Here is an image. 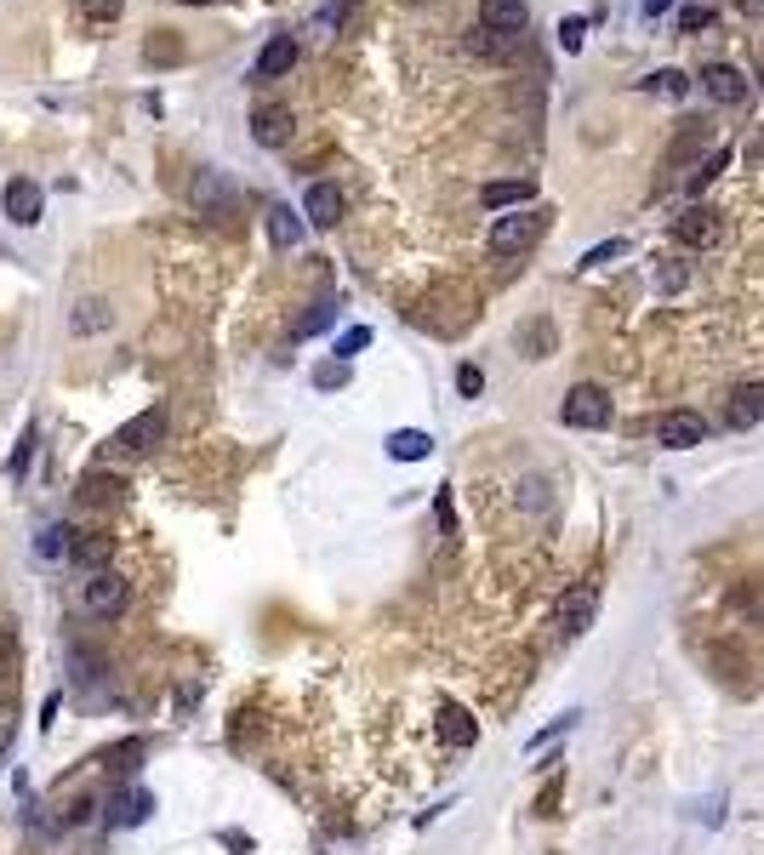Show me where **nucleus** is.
Masks as SVG:
<instances>
[{"instance_id":"1","label":"nucleus","mask_w":764,"mask_h":855,"mask_svg":"<svg viewBox=\"0 0 764 855\" xmlns=\"http://www.w3.org/2000/svg\"><path fill=\"white\" fill-rule=\"evenodd\" d=\"M166 439V406L155 399V406H143L126 428H115L109 434V445H104V457H115V462H138V457H148Z\"/></svg>"},{"instance_id":"2","label":"nucleus","mask_w":764,"mask_h":855,"mask_svg":"<svg viewBox=\"0 0 764 855\" xmlns=\"http://www.w3.org/2000/svg\"><path fill=\"white\" fill-rule=\"evenodd\" d=\"M713 155V120H702V115H691V120H679V132H673V143H668V155H661V183H684L679 171L684 166H702Z\"/></svg>"},{"instance_id":"3","label":"nucleus","mask_w":764,"mask_h":855,"mask_svg":"<svg viewBox=\"0 0 764 855\" xmlns=\"http://www.w3.org/2000/svg\"><path fill=\"white\" fill-rule=\"evenodd\" d=\"M548 234V212L542 206H525V212H508V217H497L491 222V257H520V251H530Z\"/></svg>"},{"instance_id":"4","label":"nucleus","mask_w":764,"mask_h":855,"mask_svg":"<svg viewBox=\"0 0 764 855\" xmlns=\"http://www.w3.org/2000/svg\"><path fill=\"white\" fill-rule=\"evenodd\" d=\"M610 394L599 388V383H576L571 394H565V406H559V422L565 428H582V434H599V428H610Z\"/></svg>"},{"instance_id":"5","label":"nucleus","mask_w":764,"mask_h":855,"mask_svg":"<svg viewBox=\"0 0 764 855\" xmlns=\"http://www.w3.org/2000/svg\"><path fill=\"white\" fill-rule=\"evenodd\" d=\"M126 599H132V588H126V576L109 565V570H92L86 576V588H81V605H86V616H97V622H115L120 611H126Z\"/></svg>"},{"instance_id":"6","label":"nucleus","mask_w":764,"mask_h":855,"mask_svg":"<svg viewBox=\"0 0 764 855\" xmlns=\"http://www.w3.org/2000/svg\"><path fill=\"white\" fill-rule=\"evenodd\" d=\"M594 611H599V582H582V588H571L565 599H559V639H582L594 627Z\"/></svg>"},{"instance_id":"7","label":"nucleus","mask_w":764,"mask_h":855,"mask_svg":"<svg viewBox=\"0 0 764 855\" xmlns=\"http://www.w3.org/2000/svg\"><path fill=\"white\" fill-rule=\"evenodd\" d=\"M0 212H7V222H12V229H35V222H40V212H46V194H40V183H29V178H12L7 189H0Z\"/></svg>"},{"instance_id":"8","label":"nucleus","mask_w":764,"mask_h":855,"mask_svg":"<svg viewBox=\"0 0 764 855\" xmlns=\"http://www.w3.org/2000/svg\"><path fill=\"white\" fill-rule=\"evenodd\" d=\"M719 234H725V222H719V212H713V206H702V200L673 217V240H679V245L707 251V245H719Z\"/></svg>"},{"instance_id":"9","label":"nucleus","mask_w":764,"mask_h":855,"mask_svg":"<svg viewBox=\"0 0 764 855\" xmlns=\"http://www.w3.org/2000/svg\"><path fill=\"white\" fill-rule=\"evenodd\" d=\"M189 194H194V206H200V217H235V183L223 178V171H212V166H200V178L189 183Z\"/></svg>"},{"instance_id":"10","label":"nucleus","mask_w":764,"mask_h":855,"mask_svg":"<svg viewBox=\"0 0 764 855\" xmlns=\"http://www.w3.org/2000/svg\"><path fill=\"white\" fill-rule=\"evenodd\" d=\"M702 86H707V97H713L719 109H742L748 97H753L748 74L736 69V63H707V69H702Z\"/></svg>"},{"instance_id":"11","label":"nucleus","mask_w":764,"mask_h":855,"mask_svg":"<svg viewBox=\"0 0 764 855\" xmlns=\"http://www.w3.org/2000/svg\"><path fill=\"white\" fill-rule=\"evenodd\" d=\"M479 29H491L502 40H520L530 29V7L525 0H479Z\"/></svg>"},{"instance_id":"12","label":"nucleus","mask_w":764,"mask_h":855,"mask_svg":"<svg viewBox=\"0 0 764 855\" xmlns=\"http://www.w3.org/2000/svg\"><path fill=\"white\" fill-rule=\"evenodd\" d=\"M297 132V115L286 104H258L251 109V137H258V148H286Z\"/></svg>"},{"instance_id":"13","label":"nucleus","mask_w":764,"mask_h":855,"mask_svg":"<svg viewBox=\"0 0 764 855\" xmlns=\"http://www.w3.org/2000/svg\"><path fill=\"white\" fill-rule=\"evenodd\" d=\"M764 422V383H736L730 399H725V428L736 434H748V428Z\"/></svg>"},{"instance_id":"14","label":"nucleus","mask_w":764,"mask_h":855,"mask_svg":"<svg viewBox=\"0 0 764 855\" xmlns=\"http://www.w3.org/2000/svg\"><path fill=\"white\" fill-rule=\"evenodd\" d=\"M297 58H302L297 35H268L263 52H258V63H251V74H258V81H279V74L297 69Z\"/></svg>"},{"instance_id":"15","label":"nucleus","mask_w":764,"mask_h":855,"mask_svg":"<svg viewBox=\"0 0 764 855\" xmlns=\"http://www.w3.org/2000/svg\"><path fill=\"white\" fill-rule=\"evenodd\" d=\"M537 200V178H502V183H486L479 189V206L486 212H520Z\"/></svg>"},{"instance_id":"16","label":"nucleus","mask_w":764,"mask_h":855,"mask_svg":"<svg viewBox=\"0 0 764 855\" xmlns=\"http://www.w3.org/2000/svg\"><path fill=\"white\" fill-rule=\"evenodd\" d=\"M302 217H309V229H337L343 189L337 183H309V194H302Z\"/></svg>"},{"instance_id":"17","label":"nucleus","mask_w":764,"mask_h":855,"mask_svg":"<svg viewBox=\"0 0 764 855\" xmlns=\"http://www.w3.org/2000/svg\"><path fill=\"white\" fill-rule=\"evenodd\" d=\"M656 434H661V445H668V450H696V445L707 439V422H702L696 411H668Z\"/></svg>"},{"instance_id":"18","label":"nucleus","mask_w":764,"mask_h":855,"mask_svg":"<svg viewBox=\"0 0 764 855\" xmlns=\"http://www.w3.org/2000/svg\"><path fill=\"white\" fill-rule=\"evenodd\" d=\"M81 531H74V525H40V537H35V559L40 565H74V542Z\"/></svg>"},{"instance_id":"19","label":"nucleus","mask_w":764,"mask_h":855,"mask_svg":"<svg viewBox=\"0 0 764 855\" xmlns=\"http://www.w3.org/2000/svg\"><path fill=\"white\" fill-rule=\"evenodd\" d=\"M148 810H155V793L126 787L120 798H109V827H138V821H148Z\"/></svg>"},{"instance_id":"20","label":"nucleus","mask_w":764,"mask_h":855,"mask_svg":"<svg viewBox=\"0 0 764 855\" xmlns=\"http://www.w3.org/2000/svg\"><path fill=\"white\" fill-rule=\"evenodd\" d=\"M440 736L451 747H474L479 742V724L468 719V708H456V701H440Z\"/></svg>"},{"instance_id":"21","label":"nucleus","mask_w":764,"mask_h":855,"mask_svg":"<svg viewBox=\"0 0 764 855\" xmlns=\"http://www.w3.org/2000/svg\"><path fill=\"white\" fill-rule=\"evenodd\" d=\"M640 92H645V97H668V104H679V97L691 92V74L673 69V63H668V69H650L645 81H640Z\"/></svg>"},{"instance_id":"22","label":"nucleus","mask_w":764,"mask_h":855,"mask_svg":"<svg viewBox=\"0 0 764 855\" xmlns=\"http://www.w3.org/2000/svg\"><path fill=\"white\" fill-rule=\"evenodd\" d=\"M263 217H268V240H274L279 251L302 245V212H291V206H268Z\"/></svg>"},{"instance_id":"23","label":"nucleus","mask_w":764,"mask_h":855,"mask_svg":"<svg viewBox=\"0 0 764 855\" xmlns=\"http://www.w3.org/2000/svg\"><path fill=\"white\" fill-rule=\"evenodd\" d=\"M109 320H115V309L104 303V297H81V303H74V314H69L74 337H92V332H104Z\"/></svg>"},{"instance_id":"24","label":"nucleus","mask_w":764,"mask_h":855,"mask_svg":"<svg viewBox=\"0 0 764 855\" xmlns=\"http://www.w3.org/2000/svg\"><path fill=\"white\" fill-rule=\"evenodd\" d=\"M428 450H434V439H428L422 428H394V434H389V457L394 462H422Z\"/></svg>"},{"instance_id":"25","label":"nucleus","mask_w":764,"mask_h":855,"mask_svg":"<svg viewBox=\"0 0 764 855\" xmlns=\"http://www.w3.org/2000/svg\"><path fill=\"white\" fill-rule=\"evenodd\" d=\"M730 160H736V148H730V143H719V148H713V155H707V160L691 171V178H684V189H691V194H707V183L719 178V171H725Z\"/></svg>"},{"instance_id":"26","label":"nucleus","mask_w":764,"mask_h":855,"mask_svg":"<svg viewBox=\"0 0 764 855\" xmlns=\"http://www.w3.org/2000/svg\"><path fill=\"white\" fill-rule=\"evenodd\" d=\"M109 553H115V537H86L81 547H74V565H81L86 576L92 570H109Z\"/></svg>"},{"instance_id":"27","label":"nucleus","mask_w":764,"mask_h":855,"mask_svg":"<svg viewBox=\"0 0 764 855\" xmlns=\"http://www.w3.org/2000/svg\"><path fill=\"white\" fill-rule=\"evenodd\" d=\"M138 759H143V736L120 742V747H109V752H104V770H115V775H132V770H138Z\"/></svg>"},{"instance_id":"28","label":"nucleus","mask_w":764,"mask_h":855,"mask_svg":"<svg viewBox=\"0 0 764 855\" xmlns=\"http://www.w3.org/2000/svg\"><path fill=\"white\" fill-rule=\"evenodd\" d=\"M684 286H691V268H684L679 257H661V263H656V291L673 297V291H684Z\"/></svg>"},{"instance_id":"29","label":"nucleus","mask_w":764,"mask_h":855,"mask_svg":"<svg viewBox=\"0 0 764 855\" xmlns=\"http://www.w3.org/2000/svg\"><path fill=\"white\" fill-rule=\"evenodd\" d=\"M126 485H120V473H86L81 480V502H115Z\"/></svg>"},{"instance_id":"30","label":"nucleus","mask_w":764,"mask_h":855,"mask_svg":"<svg viewBox=\"0 0 764 855\" xmlns=\"http://www.w3.org/2000/svg\"><path fill=\"white\" fill-rule=\"evenodd\" d=\"M17 662H23L17 627H0V685H12V678H17Z\"/></svg>"},{"instance_id":"31","label":"nucleus","mask_w":764,"mask_h":855,"mask_svg":"<svg viewBox=\"0 0 764 855\" xmlns=\"http://www.w3.org/2000/svg\"><path fill=\"white\" fill-rule=\"evenodd\" d=\"M35 439H40V434H35V422H29V428H23V439H17V450L7 457V480H23V473H29V462H35Z\"/></svg>"},{"instance_id":"32","label":"nucleus","mask_w":764,"mask_h":855,"mask_svg":"<svg viewBox=\"0 0 764 855\" xmlns=\"http://www.w3.org/2000/svg\"><path fill=\"white\" fill-rule=\"evenodd\" d=\"M331 320H337V303H314L309 314H302V320L291 325V337L302 342V337H314V332H325V325H331Z\"/></svg>"},{"instance_id":"33","label":"nucleus","mask_w":764,"mask_h":855,"mask_svg":"<svg viewBox=\"0 0 764 855\" xmlns=\"http://www.w3.org/2000/svg\"><path fill=\"white\" fill-rule=\"evenodd\" d=\"M622 251H628V240H622V234H617V240H599L594 251H582V263H576V268H605V263H617Z\"/></svg>"},{"instance_id":"34","label":"nucleus","mask_w":764,"mask_h":855,"mask_svg":"<svg viewBox=\"0 0 764 855\" xmlns=\"http://www.w3.org/2000/svg\"><path fill=\"white\" fill-rule=\"evenodd\" d=\"M559 46L582 52V46H588V17H559Z\"/></svg>"},{"instance_id":"35","label":"nucleus","mask_w":764,"mask_h":855,"mask_svg":"<svg viewBox=\"0 0 764 855\" xmlns=\"http://www.w3.org/2000/svg\"><path fill=\"white\" fill-rule=\"evenodd\" d=\"M520 342H525V348H537V360H548V354H553V325H548V320L525 325V332H520Z\"/></svg>"},{"instance_id":"36","label":"nucleus","mask_w":764,"mask_h":855,"mask_svg":"<svg viewBox=\"0 0 764 855\" xmlns=\"http://www.w3.org/2000/svg\"><path fill=\"white\" fill-rule=\"evenodd\" d=\"M360 348H371V325H348V332L337 337V360H354Z\"/></svg>"},{"instance_id":"37","label":"nucleus","mask_w":764,"mask_h":855,"mask_svg":"<svg viewBox=\"0 0 764 855\" xmlns=\"http://www.w3.org/2000/svg\"><path fill=\"white\" fill-rule=\"evenodd\" d=\"M514 40H502V35H491V29H474L468 35V52H479V58H502Z\"/></svg>"},{"instance_id":"38","label":"nucleus","mask_w":764,"mask_h":855,"mask_svg":"<svg viewBox=\"0 0 764 855\" xmlns=\"http://www.w3.org/2000/svg\"><path fill=\"white\" fill-rule=\"evenodd\" d=\"M456 394L479 399V394H486V371H479V365H456Z\"/></svg>"},{"instance_id":"39","label":"nucleus","mask_w":764,"mask_h":855,"mask_svg":"<svg viewBox=\"0 0 764 855\" xmlns=\"http://www.w3.org/2000/svg\"><path fill=\"white\" fill-rule=\"evenodd\" d=\"M74 7H81L86 23H115L120 17V0H74Z\"/></svg>"},{"instance_id":"40","label":"nucleus","mask_w":764,"mask_h":855,"mask_svg":"<svg viewBox=\"0 0 764 855\" xmlns=\"http://www.w3.org/2000/svg\"><path fill=\"white\" fill-rule=\"evenodd\" d=\"M679 29H684V35L713 29V7H679Z\"/></svg>"},{"instance_id":"41","label":"nucleus","mask_w":764,"mask_h":855,"mask_svg":"<svg viewBox=\"0 0 764 855\" xmlns=\"http://www.w3.org/2000/svg\"><path fill=\"white\" fill-rule=\"evenodd\" d=\"M348 383V360H325L314 365V388H343Z\"/></svg>"},{"instance_id":"42","label":"nucleus","mask_w":764,"mask_h":855,"mask_svg":"<svg viewBox=\"0 0 764 855\" xmlns=\"http://www.w3.org/2000/svg\"><path fill=\"white\" fill-rule=\"evenodd\" d=\"M143 58H148V63H177V58H183V46L166 35V40H148V46H143Z\"/></svg>"},{"instance_id":"43","label":"nucleus","mask_w":764,"mask_h":855,"mask_svg":"<svg viewBox=\"0 0 764 855\" xmlns=\"http://www.w3.org/2000/svg\"><path fill=\"white\" fill-rule=\"evenodd\" d=\"M576 719H582V713H559V719L548 724V731H537V736H530V752H537V747H548L553 736H565V731H571V724H576Z\"/></svg>"},{"instance_id":"44","label":"nucleus","mask_w":764,"mask_h":855,"mask_svg":"<svg viewBox=\"0 0 764 855\" xmlns=\"http://www.w3.org/2000/svg\"><path fill=\"white\" fill-rule=\"evenodd\" d=\"M343 12H348V0H331V7H320L314 29H320V35H331V29H337V23H343Z\"/></svg>"},{"instance_id":"45","label":"nucleus","mask_w":764,"mask_h":855,"mask_svg":"<svg viewBox=\"0 0 764 855\" xmlns=\"http://www.w3.org/2000/svg\"><path fill=\"white\" fill-rule=\"evenodd\" d=\"M559 793H565V782H559V775H553V782L537 793V816H559Z\"/></svg>"},{"instance_id":"46","label":"nucleus","mask_w":764,"mask_h":855,"mask_svg":"<svg viewBox=\"0 0 764 855\" xmlns=\"http://www.w3.org/2000/svg\"><path fill=\"white\" fill-rule=\"evenodd\" d=\"M668 7H673V0H640V12H645V17H650V23H656V17H661V12H668Z\"/></svg>"},{"instance_id":"47","label":"nucleus","mask_w":764,"mask_h":855,"mask_svg":"<svg viewBox=\"0 0 764 855\" xmlns=\"http://www.w3.org/2000/svg\"><path fill=\"white\" fill-rule=\"evenodd\" d=\"M736 12H748V17H764V0H736Z\"/></svg>"},{"instance_id":"48","label":"nucleus","mask_w":764,"mask_h":855,"mask_svg":"<svg viewBox=\"0 0 764 855\" xmlns=\"http://www.w3.org/2000/svg\"><path fill=\"white\" fill-rule=\"evenodd\" d=\"M748 155H753V160H764V137H753V143H748Z\"/></svg>"},{"instance_id":"49","label":"nucleus","mask_w":764,"mask_h":855,"mask_svg":"<svg viewBox=\"0 0 764 855\" xmlns=\"http://www.w3.org/2000/svg\"><path fill=\"white\" fill-rule=\"evenodd\" d=\"M177 7H217V0H177Z\"/></svg>"},{"instance_id":"50","label":"nucleus","mask_w":764,"mask_h":855,"mask_svg":"<svg viewBox=\"0 0 764 855\" xmlns=\"http://www.w3.org/2000/svg\"><path fill=\"white\" fill-rule=\"evenodd\" d=\"M759 86H764V58H759Z\"/></svg>"},{"instance_id":"51","label":"nucleus","mask_w":764,"mask_h":855,"mask_svg":"<svg viewBox=\"0 0 764 855\" xmlns=\"http://www.w3.org/2000/svg\"><path fill=\"white\" fill-rule=\"evenodd\" d=\"M411 7H417V0H411Z\"/></svg>"}]
</instances>
